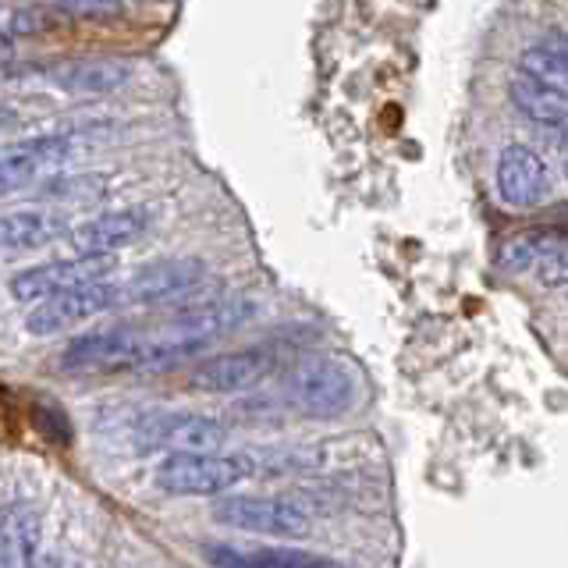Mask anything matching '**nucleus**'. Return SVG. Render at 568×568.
I'll use <instances>...</instances> for the list:
<instances>
[{"mask_svg": "<svg viewBox=\"0 0 568 568\" xmlns=\"http://www.w3.org/2000/svg\"><path fill=\"white\" fill-rule=\"evenodd\" d=\"M253 476H260L256 452H168L156 462L153 484L168 497H221Z\"/></svg>", "mask_w": 568, "mask_h": 568, "instance_id": "f257e3e1", "label": "nucleus"}, {"mask_svg": "<svg viewBox=\"0 0 568 568\" xmlns=\"http://www.w3.org/2000/svg\"><path fill=\"white\" fill-rule=\"evenodd\" d=\"M210 519L227 529L274 540H302L313 529L310 508L281 494H221L210 508Z\"/></svg>", "mask_w": 568, "mask_h": 568, "instance_id": "f03ea898", "label": "nucleus"}, {"mask_svg": "<svg viewBox=\"0 0 568 568\" xmlns=\"http://www.w3.org/2000/svg\"><path fill=\"white\" fill-rule=\"evenodd\" d=\"M284 395H288V405L302 416L337 419L359 398V384H355V373L342 359L313 355V359H302L298 366L288 369Z\"/></svg>", "mask_w": 568, "mask_h": 568, "instance_id": "7ed1b4c3", "label": "nucleus"}, {"mask_svg": "<svg viewBox=\"0 0 568 568\" xmlns=\"http://www.w3.org/2000/svg\"><path fill=\"white\" fill-rule=\"evenodd\" d=\"M118 302H121V284H114L111 277L89 281V284H79V288H68V292H58V295L36 302L32 313L26 316V331L36 337L61 334L68 327L82 324L89 316L118 306Z\"/></svg>", "mask_w": 568, "mask_h": 568, "instance_id": "20e7f679", "label": "nucleus"}, {"mask_svg": "<svg viewBox=\"0 0 568 568\" xmlns=\"http://www.w3.org/2000/svg\"><path fill=\"white\" fill-rule=\"evenodd\" d=\"M224 434V423L200 413H150L135 423V440L146 452H213Z\"/></svg>", "mask_w": 568, "mask_h": 568, "instance_id": "39448f33", "label": "nucleus"}, {"mask_svg": "<svg viewBox=\"0 0 568 568\" xmlns=\"http://www.w3.org/2000/svg\"><path fill=\"white\" fill-rule=\"evenodd\" d=\"M114 271V256H97V253H79L75 260H53V263H40L29 266V271L11 277V298L18 302H40L58 292L79 288V284L111 277Z\"/></svg>", "mask_w": 568, "mask_h": 568, "instance_id": "423d86ee", "label": "nucleus"}, {"mask_svg": "<svg viewBox=\"0 0 568 568\" xmlns=\"http://www.w3.org/2000/svg\"><path fill=\"white\" fill-rule=\"evenodd\" d=\"M494 185L505 206H515V210L540 206L550 192L547 160L532 146H526V142H508V146L497 153Z\"/></svg>", "mask_w": 568, "mask_h": 568, "instance_id": "0eeeda50", "label": "nucleus"}, {"mask_svg": "<svg viewBox=\"0 0 568 568\" xmlns=\"http://www.w3.org/2000/svg\"><path fill=\"white\" fill-rule=\"evenodd\" d=\"M203 277H206L203 260H189V256L156 260L121 284V302H132V306H164V302H178L192 288H200Z\"/></svg>", "mask_w": 568, "mask_h": 568, "instance_id": "6e6552de", "label": "nucleus"}, {"mask_svg": "<svg viewBox=\"0 0 568 568\" xmlns=\"http://www.w3.org/2000/svg\"><path fill=\"white\" fill-rule=\"evenodd\" d=\"M142 334L129 327L89 331L61 352V369L68 373H93V369H139Z\"/></svg>", "mask_w": 568, "mask_h": 568, "instance_id": "1a4fd4ad", "label": "nucleus"}, {"mask_svg": "<svg viewBox=\"0 0 568 568\" xmlns=\"http://www.w3.org/2000/svg\"><path fill=\"white\" fill-rule=\"evenodd\" d=\"M505 266L515 274H526L544 288L568 284V235L555 231H529L505 245Z\"/></svg>", "mask_w": 568, "mask_h": 568, "instance_id": "9d476101", "label": "nucleus"}, {"mask_svg": "<svg viewBox=\"0 0 568 568\" xmlns=\"http://www.w3.org/2000/svg\"><path fill=\"white\" fill-rule=\"evenodd\" d=\"M82 146H85V135H79V132L40 135V139L18 142V146H8L4 150V192L58 171L64 160H71Z\"/></svg>", "mask_w": 568, "mask_h": 568, "instance_id": "9b49d317", "label": "nucleus"}, {"mask_svg": "<svg viewBox=\"0 0 568 568\" xmlns=\"http://www.w3.org/2000/svg\"><path fill=\"white\" fill-rule=\"evenodd\" d=\"M266 373H271V355L263 348H245V352H224L192 366L189 387L206 390V395H239V390L256 387Z\"/></svg>", "mask_w": 568, "mask_h": 568, "instance_id": "f8f14e48", "label": "nucleus"}, {"mask_svg": "<svg viewBox=\"0 0 568 568\" xmlns=\"http://www.w3.org/2000/svg\"><path fill=\"white\" fill-rule=\"evenodd\" d=\"M43 75L64 89V93H79V97H103V93H118L132 82L135 68L121 58H71L61 64H50Z\"/></svg>", "mask_w": 568, "mask_h": 568, "instance_id": "ddd939ff", "label": "nucleus"}, {"mask_svg": "<svg viewBox=\"0 0 568 568\" xmlns=\"http://www.w3.org/2000/svg\"><path fill=\"white\" fill-rule=\"evenodd\" d=\"M146 224H150V217L142 210H111V213H100V217L85 221L71 231V245H75L79 253L114 256L146 235Z\"/></svg>", "mask_w": 568, "mask_h": 568, "instance_id": "4468645a", "label": "nucleus"}, {"mask_svg": "<svg viewBox=\"0 0 568 568\" xmlns=\"http://www.w3.org/2000/svg\"><path fill=\"white\" fill-rule=\"evenodd\" d=\"M203 555L210 565H227V568H327L334 565L331 558L310 555V550H295V547H253V550H239L231 544H203Z\"/></svg>", "mask_w": 568, "mask_h": 568, "instance_id": "2eb2a0df", "label": "nucleus"}, {"mask_svg": "<svg viewBox=\"0 0 568 568\" xmlns=\"http://www.w3.org/2000/svg\"><path fill=\"white\" fill-rule=\"evenodd\" d=\"M68 231V221L53 210H11L4 224H0V239H4L8 253H29L58 242Z\"/></svg>", "mask_w": 568, "mask_h": 568, "instance_id": "dca6fc26", "label": "nucleus"}, {"mask_svg": "<svg viewBox=\"0 0 568 568\" xmlns=\"http://www.w3.org/2000/svg\"><path fill=\"white\" fill-rule=\"evenodd\" d=\"M508 97L515 103V111L526 121L540 124L544 132L568 118V93H558V89L537 82L532 75H523V71L508 82Z\"/></svg>", "mask_w": 568, "mask_h": 568, "instance_id": "f3484780", "label": "nucleus"}, {"mask_svg": "<svg viewBox=\"0 0 568 568\" xmlns=\"http://www.w3.org/2000/svg\"><path fill=\"white\" fill-rule=\"evenodd\" d=\"M36 550H40V515L26 505H8L4 519H0V565H32Z\"/></svg>", "mask_w": 568, "mask_h": 568, "instance_id": "a211bd4d", "label": "nucleus"}, {"mask_svg": "<svg viewBox=\"0 0 568 568\" xmlns=\"http://www.w3.org/2000/svg\"><path fill=\"white\" fill-rule=\"evenodd\" d=\"M519 71L523 75H532L544 85H550V89H558V93H568V64L558 58L555 50H547L540 43L519 53Z\"/></svg>", "mask_w": 568, "mask_h": 568, "instance_id": "6ab92c4d", "label": "nucleus"}, {"mask_svg": "<svg viewBox=\"0 0 568 568\" xmlns=\"http://www.w3.org/2000/svg\"><path fill=\"white\" fill-rule=\"evenodd\" d=\"M135 4H142V0H58V8L71 14H114Z\"/></svg>", "mask_w": 568, "mask_h": 568, "instance_id": "aec40b11", "label": "nucleus"}, {"mask_svg": "<svg viewBox=\"0 0 568 568\" xmlns=\"http://www.w3.org/2000/svg\"><path fill=\"white\" fill-rule=\"evenodd\" d=\"M540 47H547V50H555L558 58L568 64V32H561V29H550V32H544L540 40H537Z\"/></svg>", "mask_w": 568, "mask_h": 568, "instance_id": "412c9836", "label": "nucleus"}, {"mask_svg": "<svg viewBox=\"0 0 568 568\" xmlns=\"http://www.w3.org/2000/svg\"><path fill=\"white\" fill-rule=\"evenodd\" d=\"M547 132H550V139L558 142V150L568 153V118H565L561 124H555V129H547Z\"/></svg>", "mask_w": 568, "mask_h": 568, "instance_id": "4be33fe9", "label": "nucleus"}, {"mask_svg": "<svg viewBox=\"0 0 568 568\" xmlns=\"http://www.w3.org/2000/svg\"><path fill=\"white\" fill-rule=\"evenodd\" d=\"M565 178H568V160H565Z\"/></svg>", "mask_w": 568, "mask_h": 568, "instance_id": "5701e85b", "label": "nucleus"}]
</instances>
